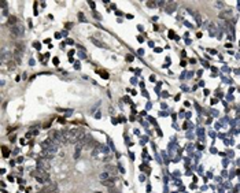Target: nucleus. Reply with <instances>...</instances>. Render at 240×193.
<instances>
[{"label":"nucleus","mask_w":240,"mask_h":193,"mask_svg":"<svg viewBox=\"0 0 240 193\" xmlns=\"http://www.w3.org/2000/svg\"><path fill=\"white\" fill-rule=\"evenodd\" d=\"M102 185H104V186H107L108 189L110 188H114L115 186V182H114V178H107V179H104V181H102Z\"/></svg>","instance_id":"39448f33"},{"label":"nucleus","mask_w":240,"mask_h":193,"mask_svg":"<svg viewBox=\"0 0 240 193\" xmlns=\"http://www.w3.org/2000/svg\"><path fill=\"white\" fill-rule=\"evenodd\" d=\"M10 33H11V36L14 37V39H18V37L23 33V29L19 28V26H17V25L11 26V28H10Z\"/></svg>","instance_id":"7ed1b4c3"},{"label":"nucleus","mask_w":240,"mask_h":193,"mask_svg":"<svg viewBox=\"0 0 240 193\" xmlns=\"http://www.w3.org/2000/svg\"><path fill=\"white\" fill-rule=\"evenodd\" d=\"M51 193H58V192H56V190H54V192H51Z\"/></svg>","instance_id":"9b49d317"},{"label":"nucleus","mask_w":240,"mask_h":193,"mask_svg":"<svg viewBox=\"0 0 240 193\" xmlns=\"http://www.w3.org/2000/svg\"><path fill=\"white\" fill-rule=\"evenodd\" d=\"M92 43H94V44H96V45H99V47H103V48L106 47V44H104V43L99 41V40H96V39H92Z\"/></svg>","instance_id":"0eeeda50"},{"label":"nucleus","mask_w":240,"mask_h":193,"mask_svg":"<svg viewBox=\"0 0 240 193\" xmlns=\"http://www.w3.org/2000/svg\"><path fill=\"white\" fill-rule=\"evenodd\" d=\"M37 168H39V170H48V168H50V163L45 159L37 160Z\"/></svg>","instance_id":"20e7f679"},{"label":"nucleus","mask_w":240,"mask_h":193,"mask_svg":"<svg viewBox=\"0 0 240 193\" xmlns=\"http://www.w3.org/2000/svg\"><path fill=\"white\" fill-rule=\"evenodd\" d=\"M3 155H4V156H9V152H7V148H3Z\"/></svg>","instance_id":"1a4fd4ad"},{"label":"nucleus","mask_w":240,"mask_h":193,"mask_svg":"<svg viewBox=\"0 0 240 193\" xmlns=\"http://www.w3.org/2000/svg\"><path fill=\"white\" fill-rule=\"evenodd\" d=\"M55 190V184H50L47 185V186H44L41 190H40V193H51Z\"/></svg>","instance_id":"423d86ee"},{"label":"nucleus","mask_w":240,"mask_h":193,"mask_svg":"<svg viewBox=\"0 0 240 193\" xmlns=\"http://www.w3.org/2000/svg\"><path fill=\"white\" fill-rule=\"evenodd\" d=\"M33 175H34V178L40 182V184H47L48 179H50V175H48L47 170H39V168H37L36 173H34Z\"/></svg>","instance_id":"f03ea898"},{"label":"nucleus","mask_w":240,"mask_h":193,"mask_svg":"<svg viewBox=\"0 0 240 193\" xmlns=\"http://www.w3.org/2000/svg\"><path fill=\"white\" fill-rule=\"evenodd\" d=\"M108 193H119V190L114 186V188H110V189H108Z\"/></svg>","instance_id":"6e6552de"},{"label":"nucleus","mask_w":240,"mask_h":193,"mask_svg":"<svg viewBox=\"0 0 240 193\" xmlns=\"http://www.w3.org/2000/svg\"><path fill=\"white\" fill-rule=\"evenodd\" d=\"M85 134V132H84L83 129H80V127H76V129H70L69 133H67V140H69V143H73V144H77V141L80 140L83 136Z\"/></svg>","instance_id":"f257e3e1"},{"label":"nucleus","mask_w":240,"mask_h":193,"mask_svg":"<svg viewBox=\"0 0 240 193\" xmlns=\"http://www.w3.org/2000/svg\"><path fill=\"white\" fill-rule=\"evenodd\" d=\"M126 59H128V60H133V56H130V55H128V56H126Z\"/></svg>","instance_id":"9d476101"}]
</instances>
